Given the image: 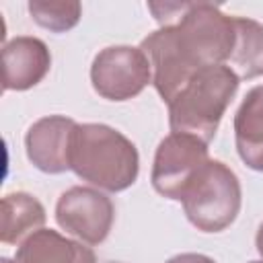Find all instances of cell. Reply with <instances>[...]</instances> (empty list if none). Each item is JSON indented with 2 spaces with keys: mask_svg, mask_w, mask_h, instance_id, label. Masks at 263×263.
Returning a JSON list of instances; mask_svg holds the SVG:
<instances>
[{
  "mask_svg": "<svg viewBox=\"0 0 263 263\" xmlns=\"http://www.w3.org/2000/svg\"><path fill=\"white\" fill-rule=\"evenodd\" d=\"M236 41L230 55V68L240 80H251L263 74V25L247 18L234 16Z\"/></svg>",
  "mask_w": 263,
  "mask_h": 263,
  "instance_id": "obj_14",
  "label": "cell"
},
{
  "mask_svg": "<svg viewBox=\"0 0 263 263\" xmlns=\"http://www.w3.org/2000/svg\"><path fill=\"white\" fill-rule=\"evenodd\" d=\"M240 78L228 64L205 66L168 103L171 132L191 134L210 144L238 90Z\"/></svg>",
  "mask_w": 263,
  "mask_h": 263,
  "instance_id": "obj_2",
  "label": "cell"
},
{
  "mask_svg": "<svg viewBox=\"0 0 263 263\" xmlns=\"http://www.w3.org/2000/svg\"><path fill=\"white\" fill-rule=\"evenodd\" d=\"M234 142L240 160L263 173V84L253 86L236 109Z\"/></svg>",
  "mask_w": 263,
  "mask_h": 263,
  "instance_id": "obj_12",
  "label": "cell"
},
{
  "mask_svg": "<svg viewBox=\"0 0 263 263\" xmlns=\"http://www.w3.org/2000/svg\"><path fill=\"white\" fill-rule=\"evenodd\" d=\"M0 263H16V261H10V259H6V257H2V259H0Z\"/></svg>",
  "mask_w": 263,
  "mask_h": 263,
  "instance_id": "obj_19",
  "label": "cell"
},
{
  "mask_svg": "<svg viewBox=\"0 0 263 263\" xmlns=\"http://www.w3.org/2000/svg\"><path fill=\"white\" fill-rule=\"evenodd\" d=\"M140 49L146 53L152 66V84L160 99L168 105L183 88L185 84L193 78L197 72L191 68L181 51L177 49L175 37H173V27H158L152 31L148 37L142 39Z\"/></svg>",
  "mask_w": 263,
  "mask_h": 263,
  "instance_id": "obj_9",
  "label": "cell"
},
{
  "mask_svg": "<svg viewBox=\"0 0 263 263\" xmlns=\"http://www.w3.org/2000/svg\"><path fill=\"white\" fill-rule=\"evenodd\" d=\"M70 171L97 189L117 193L136 183L140 154L119 129L105 123H78L72 136Z\"/></svg>",
  "mask_w": 263,
  "mask_h": 263,
  "instance_id": "obj_1",
  "label": "cell"
},
{
  "mask_svg": "<svg viewBox=\"0 0 263 263\" xmlns=\"http://www.w3.org/2000/svg\"><path fill=\"white\" fill-rule=\"evenodd\" d=\"M55 222L68 234L86 245H101L115 222V205L95 187H70L55 203Z\"/></svg>",
  "mask_w": 263,
  "mask_h": 263,
  "instance_id": "obj_7",
  "label": "cell"
},
{
  "mask_svg": "<svg viewBox=\"0 0 263 263\" xmlns=\"http://www.w3.org/2000/svg\"><path fill=\"white\" fill-rule=\"evenodd\" d=\"M16 263H97L95 251L58 230L39 228L27 236L14 255Z\"/></svg>",
  "mask_w": 263,
  "mask_h": 263,
  "instance_id": "obj_11",
  "label": "cell"
},
{
  "mask_svg": "<svg viewBox=\"0 0 263 263\" xmlns=\"http://www.w3.org/2000/svg\"><path fill=\"white\" fill-rule=\"evenodd\" d=\"M249 263H263V259L261 261H249Z\"/></svg>",
  "mask_w": 263,
  "mask_h": 263,
  "instance_id": "obj_20",
  "label": "cell"
},
{
  "mask_svg": "<svg viewBox=\"0 0 263 263\" xmlns=\"http://www.w3.org/2000/svg\"><path fill=\"white\" fill-rule=\"evenodd\" d=\"M164 263H216V261L203 253H181V255L171 257Z\"/></svg>",
  "mask_w": 263,
  "mask_h": 263,
  "instance_id": "obj_17",
  "label": "cell"
},
{
  "mask_svg": "<svg viewBox=\"0 0 263 263\" xmlns=\"http://www.w3.org/2000/svg\"><path fill=\"white\" fill-rule=\"evenodd\" d=\"M255 247H257V253L263 259V222L259 224V230H257V236H255Z\"/></svg>",
  "mask_w": 263,
  "mask_h": 263,
  "instance_id": "obj_18",
  "label": "cell"
},
{
  "mask_svg": "<svg viewBox=\"0 0 263 263\" xmlns=\"http://www.w3.org/2000/svg\"><path fill=\"white\" fill-rule=\"evenodd\" d=\"M171 27L177 49L191 68L230 62L236 41L234 16L224 14L218 4L189 2L183 16Z\"/></svg>",
  "mask_w": 263,
  "mask_h": 263,
  "instance_id": "obj_3",
  "label": "cell"
},
{
  "mask_svg": "<svg viewBox=\"0 0 263 263\" xmlns=\"http://www.w3.org/2000/svg\"><path fill=\"white\" fill-rule=\"evenodd\" d=\"M187 6L189 2H148V10L154 14V21L160 27L175 25L183 16Z\"/></svg>",
  "mask_w": 263,
  "mask_h": 263,
  "instance_id": "obj_16",
  "label": "cell"
},
{
  "mask_svg": "<svg viewBox=\"0 0 263 263\" xmlns=\"http://www.w3.org/2000/svg\"><path fill=\"white\" fill-rule=\"evenodd\" d=\"M76 121L66 115H47L37 119L25 134V152L29 162L47 175L70 171L72 136Z\"/></svg>",
  "mask_w": 263,
  "mask_h": 263,
  "instance_id": "obj_8",
  "label": "cell"
},
{
  "mask_svg": "<svg viewBox=\"0 0 263 263\" xmlns=\"http://www.w3.org/2000/svg\"><path fill=\"white\" fill-rule=\"evenodd\" d=\"M208 162L210 154L203 140L191 134L171 132L156 148L150 173L152 187L162 197L181 201L189 183Z\"/></svg>",
  "mask_w": 263,
  "mask_h": 263,
  "instance_id": "obj_5",
  "label": "cell"
},
{
  "mask_svg": "<svg viewBox=\"0 0 263 263\" xmlns=\"http://www.w3.org/2000/svg\"><path fill=\"white\" fill-rule=\"evenodd\" d=\"M43 203L25 191L6 193L2 197V230L0 240L6 245L23 242L45 224Z\"/></svg>",
  "mask_w": 263,
  "mask_h": 263,
  "instance_id": "obj_13",
  "label": "cell"
},
{
  "mask_svg": "<svg viewBox=\"0 0 263 263\" xmlns=\"http://www.w3.org/2000/svg\"><path fill=\"white\" fill-rule=\"evenodd\" d=\"M51 68L47 45L29 35L14 37L2 45V88L29 90L37 86Z\"/></svg>",
  "mask_w": 263,
  "mask_h": 263,
  "instance_id": "obj_10",
  "label": "cell"
},
{
  "mask_svg": "<svg viewBox=\"0 0 263 263\" xmlns=\"http://www.w3.org/2000/svg\"><path fill=\"white\" fill-rule=\"evenodd\" d=\"M152 82V66L140 47L109 45L90 64V84L107 101H129Z\"/></svg>",
  "mask_w": 263,
  "mask_h": 263,
  "instance_id": "obj_6",
  "label": "cell"
},
{
  "mask_svg": "<svg viewBox=\"0 0 263 263\" xmlns=\"http://www.w3.org/2000/svg\"><path fill=\"white\" fill-rule=\"evenodd\" d=\"M181 203L187 220L197 230L222 232L240 212V181L228 164L222 160H210L189 183Z\"/></svg>",
  "mask_w": 263,
  "mask_h": 263,
  "instance_id": "obj_4",
  "label": "cell"
},
{
  "mask_svg": "<svg viewBox=\"0 0 263 263\" xmlns=\"http://www.w3.org/2000/svg\"><path fill=\"white\" fill-rule=\"evenodd\" d=\"M27 8L31 18L51 33H66L74 29L82 16V6L76 0H31Z\"/></svg>",
  "mask_w": 263,
  "mask_h": 263,
  "instance_id": "obj_15",
  "label": "cell"
}]
</instances>
